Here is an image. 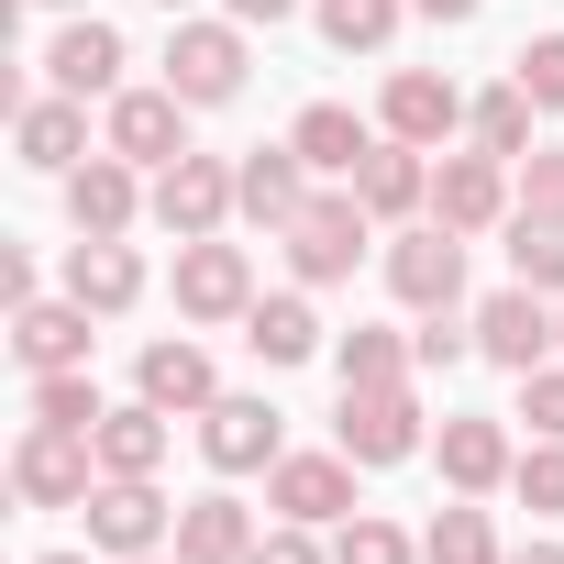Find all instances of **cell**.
I'll return each mask as SVG.
<instances>
[{"mask_svg":"<svg viewBox=\"0 0 564 564\" xmlns=\"http://www.w3.org/2000/svg\"><path fill=\"white\" fill-rule=\"evenodd\" d=\"M366 243H377V210H366L355 188H333V199H311V210L289 221V265H300V289H344V276L366 265Z\"/></svg>","mask_w":564,"mask_h":564,"instance_id":"1","label":"cell"},{"mask_svg":"<svg viewBox=\"0 0 564 564\" xmlns=\"http://www.w3.org/2000/svg\"><path fill=\"white\" fill-rule=\"evenodd\" d=\"M166 89H177L188 111H221V100H243V23H232V12H221V23L177 12V34H166Z\"/></svg>","mask_w":564,"mask_h":564,"instance_id":"2","label":"cell"},{"mask_svg":"<svg viewBox=\"0 0 564 564\" xmlns=\"http://www.w3.org/2000/svg\"><path fill=\"white\" fill-rule=\"evenodd\" d=\"M12 487H23V509H89V487H100V432L34 421V432L12 443Z\"/></svg>","mask_w":564,"mask_h":564,"instance_id":"3","label":"cell"},{"mask_svg":"<svg viewBox=\"0 0 564 564\" xmlns=\"http://www.w3.org/2000/svg\"><path fill=\"white\" fill-rule=\"evenodd\" d=\"M177 542V509L155 498V476H100L89 487V553L133 564V553H166Z\"/></svg>","mask_w":564,"mask_h":564,"instance_id":"4","label":"cell"},{"mask_svg":"<svg viewBox=\"0 0 564 564\" xmlns=\"http://www.w3.org/2000/svg\"><path fill=\"white\" fill-rule=\"evenodd\" d=\"M388 300L399 311H465V232L454 221H421L388 243Z\"/></svg>","mask_w":564,"mask_h":564,"instance_id":"5","label":"cell"},{"mask_svg":"<svg viewBox=\"0 0 564 564\" xmlns=\"http://www.w3.org/2000/svg\"><path fill=\"white\" fill-rule=\"evenodd\" d=\"M265 509L276 520H311V531H344L355 520V454H276L265 465Z\"/></svg>","mask_w":564,"mask_h":564,"instance_id":"6","label":"cell"},{"mask_svg":"<svg viewBox=\"0 0 564 564\" xmlns=\"http://www.w3.org/2000/svg\"><path fill=\"white\" fill-rule=\"evenodd\" d=\"M144 210H155V221H166L177 243L221 232V221L243 210V199H232V155H199V144H188L177 166H155V199H144Z\"/></svg>","mask_w":564,"mask_h":564,"instance_id":"7","label":"cell"},{"mask_svg":"<svg viewBox=\"0 0 564 564\" xmlns=\"http://www.w3.org/2000/svg\"><path fill=\"white\" fill-rule=\"evenodd\" d=\"M333 443H344L355 465H410L432 432H421V399H410V388H344V410H333Z\"/></svg>","mask_w":564,"mask_h":564,"instance_id":"8","label":"cell"},{"mask_svg":"<svg viewBox=\"0 0 564 564\" xmlns=\"http://www.w3.org/2000/svg\"><path fill=\"white\" fill-rule=\"evenodd\" d=\"M177 311H188V322H243V311H254V254L221 243V232L177 243Z\"/></svg>","mask_w":564,"mask_h":564,"instance_id":"9","label":"cell"},{"mask_svg":"<svg viewBox=\"0 0 564 564\" xmlns=\"http://www.w3.org/2000/svg\"><path fill=\"white\" fill-rule=\"evenodd\" d=\"M553 344H564V322L542 311V289H520V276H509V289L476 311V355H487V366H509V377L553 366Z\"/></svg>","mask_w":564,"mask_h":564,"instance_id":"10","label":"cell"},{"mask_svg":"<svg viewBox=\"0 0 564 564\" xmlns=\"http://www.w3.org/2000/svg\"><path fill=\"white\" fill-rule=\"evenodd\" d=\"M100 144H111L122 166H144V177H155V166H177V155H188V100H177V89H122V100H111V122H100Z\"/></svg>","mask_w":564,"mask_h":564,"instance_id":"11","label":"cell"},{"mask_svg":"<svg viewBox=\"0 0 564 564\" xmlns=\"http://www.w3.org/2000/svg\"><path fill=\"white\" fill-rule=\"evenodd\" d=\"M199 454H210L221 476H265L276 454H289V421H276L265 399H210V410H199Z\"/></svg>","mask_w":564,"mask_h":564,"instance_id":"12","label":"cell"},{"mask_svg":"<svg viewBox=\"0 0 564 564\" xmlns=\"http://www.w3.org/2000/svg\"><path fill=\"white\" fill-rule=\"evenodd\" d=\"M377 133H399V144H454V133H465V89H454L443 67H399L388 100H377Z\"/></svg>","mask_w":564,"mask_h":564,"instance_id":"13","label":"cell"},{"mask_svg":"<svg viewBox=\"0 0 564 564\" xmlns=\"http://www.w3.org/2000/svg\"><path fill=\"white\" fill-rule=\"evenodd\" d=\"M432 454H443V487L454 498H487V487H509V421H487V410H443V432H432Z\"/></svg>","mask_w":564,"mask_h":564,"instance_id":"14","label":"cell"},{"mask_svg":"<svg viewBox=\"0 0 564 564\" xmlns=\"http://www.w3.org/2000/svg\"><path fill=\"white\" fill-rule=\"evenodd\" d=\"M232 199H243V221L289 232V221L311 210V155H300V144H254V155H232Z\"/></svg>","mask_w":564,"mask_h":564,"instance_id":"15","label":"cell"},{"mask_svg":"<svg viewBox=\"0 0 564 564\" xmlns=\"http://www.w3.org/2000/svg\"><path fill=\"white\" fill-rule=\"evenodd\" d=\"M67 300L100 311V322H122V311L144 300V254H133L122 232H78V243H67Z\"/></svg>","mask_w":564,"mask_h":564,"instance_id":"16","label":"cell"},{"mask_svg":"<svg viewBox=\"0 0 564 564\" xmlns=\"http://www.w3.org/2000/svg\"><path fill=\"white\" fill-rule=\"evenodd\" d=\"M432 221H454V232L509 221V155H443L432 166Z\"/></svg>","mask_w":564,"mask_h":564,"instance_id":"17","label":"cell"},{"mask_svg":"<svg viewBox=\"0 0 564 564\" xmlns=\"http://www.w3.org/2000/svg\"><path fill=\"white\" fill-rule=\"evenodd\" d=\"M155 188H144V166H122L111 144L89 155V166H67V221L78 232H133V210H144Z\"/></svg>","mask_w":564,"mask_h":564,"instance_id":"18","label":"cell"},{"mask_svg":"<svg viewBox=\"0 0 564 564\" xmlns=\"http://www.w3.org/2000/svg\"><path fill=\"white\" fill-rule=\"evenodd\" d=\"M45 78H56L67 100H122V34L78 12V23H67V34L45 45Z\"/></svg>","mask_w":564,"mask_h":564,"instance_id":"19","label":"cell"},{"mask_svg":"<svg viewBox=\"0 0 564 564\" xmlns=\"http://www.w3.org/2000/svg\"><path fill=\"white\" fill-rule=\"evenodd\" d=\"M12 144H23V166H45V177L89 166V100H67V89L23 100V111H12Z\"/></svg>","mask_w":564,"mask_h":564,"instance_id":"20","label":"cell"},{"mask_svg":"<svg viewBox=\"0 0 564 564\" xmlns=\"http://www.w3.org/2000/svg\"><path fill=\"white\" fill-rule=\"evenodd\" d=\"M432 144H399V133H377V155L355 166V199L377 210V221H410V210H432V166H421Z\"/></svg>","mask_w":564,"mask_h":564,"instance_id":"21","label":"cell"},{"mask_svg":"<svg viewBox=\"0 0 564 564\" xmlns=\"http://www.w3.org/2000/svg\"><path fill=\"white\" fill-rule=\"evenodd\" d=\"M89 322H100V311H78V300H23V311H12V355H23L34 377L89 366Z\"/></svg>","mask_w":564,"mask_h":564,"instance_id":"22","label":"cell"},{"mask_svg":"<svg viewBox=\"0 0 564 564\" xmlns=\"http://www.w3.org/2000/svg\"><path fill=\"white\" fill-rule=\"evenodd\" d=\"M254 542H265V531H254V509H243L232 487H199V498L177 509V553H188V564H243Z\"/></svg>","mask_w":564,"mask_h":564,"instance_id":"23","label":"cell"},{"mask_svg":"<svg viewBox=\"0 0 564 564\" xmlns=\"http://www.w3.org/2000/svg\"><path fill=\"white\" fill-rule=\"evenodd\" d=\"M289 144L311 155V177H355V166L377 155V122H355L344 100H311V111L289 122Z\"/></svg>","mask_w":564,"mask_h":564,"instance_id":"24","label":"cell"},{"mask_svg":"<svg viewBox=\"0 0 564 564\" xmlns=\"http://www.w3.org/2000/svg\"><path fill=\"white\" fill-rule=\"evenodd\" d=\"M133 388H144L155 410H210V399H221V377H210V355H199L188 333H177V344H144Z\"/></svg>","mask_w":564,"mask_h":564,"instance_id":"25","label":"cell"},{"mask_svg":"<svg viewBox=\"0 0 564 564\" xmlns=\"http://www.w3.org/2000/svg\"><path fill=\"white\" fill-rule=\"evenodd\" d=\"M166 443H177V410L133 399V410H111V421H100V476H155V465H166Z\"/></svg>","mask_w":564,"mask_h":564,"instance_id":"26","label":"cell"},{"mask_svg":"<svg viewBox=\"0 0 564 564\" xmlns=\"http://www.w3.org/2000/svg\"><path fill=\"white\" fill-rule=\"evenodd\" d=\"M243 344H254L265 366H311V355H322V311H311L300 289H276V300L243 311Z\"/></svg>","mask_w":564,"mask_h":564,"instance_id":"27","label":"cell"},{"mask_svg":"<svg viewBox=\"0 0 564 564\" xmlns=\"http://www.w3.org/2000/svg\"><path fill=\"white\" fill-rule=\"evenodd\" d=\"M531 111H542V100H531L520 78H498L487 100H465V133H476V155H509V166H520V155H531Z\"/></svg>","mask_w":564,"mask_h":564,"instance_id":"28","label":"cell"},{"mask_svg":"<svg viewBox=\"0 0 564 564\" xmlns=\"http://www.w3.org/2000/svg\"><path fill=\"white\" fill-rule=\"evenodd\" d=\"M410 366H421V344H399V333H377V322H355V333L333 344V377H344V388H410Z\"/></svg>","mask_w":564,"mask_h":564,"instance_id":"29","label":"cell"},{"mask_svg":"<svg viewBox=\"0 0 564 564\" xmlns=\"http://www.w3.org/2000/svg\"><path fill=\"white\" fill-rule=\"evenodd\" d=\"M421 564H509V553H498V520H487V509L443 498V509H432V531H421Z\"/></svg>","mask_w":564,"mask_h":564,"instance_id":"30","label":"cell"},{"mask_svg":"<svg viewBox=\"0 0 564 564\" xmlns=\"http://www.w3.org/2000/svg\"><path fill=\"white\" fill-rule=\"evenodd\" d=\"M311 12H322V45H333V56H377V45L399 34L410 0H311Z\"/></svg>","mask_w":564,"mask_h":564,"instance_id":"31","label":"cell"},{"mask_svg":"<svg viewBox=\"0 0 564 564\" xmlns=\"http://www.w3.org/2000/svg\"><path fill=\"white\" fill-rule=\"evenodd\" d=\"M509 276H520V289H542V300H564V221L509 210Z\"/></svg>","mask_w":564,"mask_h":564,"instance_id":"32","label":"cell"},{"mask_svg":"<svg viewBox=\"0 0 564 564\" xmlns=\"http://www.w3.org/2000/svg\"><path fill=\"white\" fill-rule=\"evenodd\" d=\"M34 421H56V432H100V421H111V410H100V377H89V366L34 377Z\"/></svg>","mask_w":564,"mask_h":564,"instance_id":"33","label":"cell"},{"mask_svg":"<svg viewBox=\"0 0 564 564\" xmlns=\"http://www.w3.org/2000/svg\"><path fill=\"white\" fill-rule=\"evenodd\" d=\"M333 564H421V542H410L399 520H377V509H355V520L333 531Z\"/></svg>","mask_w":564,"mask_h":564,"instance_id":"34","label":"cell"},{"mask_svg":"<svg viewBox=\"0 0 564 564\" xmlns=\"http://www.w3.org/2000/svg\"><path fill=\"white\" fill-rule=\"evenodd\" d=\"M509 487H520V509H542V520H564V443H542V432H531V454L509 465Z\"/></svg>","mask_w":564,"mask_h":564,"instance_id":"35","label":"cell"},{"mask_svg":"<svg viewBox=\"0 0 564 564\" xmlns=\"http://www.w3.org/2000/svg\"><path fill=\"white\" fill-rule=\"evenodd\" d=\"M509 78H520L542 111H564V34H531V45L509 56Z\"/></svg>","mask_w":564,"mask_h":564,"instance_id":"36","label":"cell"},{"mask_svg":"<svg viewBox=\"0 0 564 564\" xmlns=\"http://www.w3.org/2000/svg\"><path fill=\"white\" fill-rule=\"evenodd\" d=\"M520 210L531 221H564V144H531L520 155Z\"/></svg>","mask_w":564,"mask_h":564,"instance_id":"37","label":"cell"},{"mask_svg":"<svg viewBox=\"0 0 564 564\" xmlns=\"http://www.w3.org/2000/svg\"><path fill=\"white\" fill-rule=\"evenodd\" d=\"M520 421H531L542 443H564V366H531V377H520Z\"/></svg>","mask_w":564,"mask_h":564,"instance_id":"38","label":"cell"},{"mask_svg":"<svg viewBox=\"0 0 564 564\" xmlns=\"http://www.w3.org/2000/svg\"><path fill=\"white\" fill-rule=\"evenodd\" d=\"M243 564H333V553L311 542V520H276V531H265V542H254Z\"/></svg>","mask_w":564,"mask_h":564,"instance_id":"39","label":"cell"},{"mask_svg":"<svg viewBox=\"0 0 564 564\" xmlns=\"http://www.w3.org/2000/svg\"><path fill=\"white\" fill-rule=\"evenodd\" d=\"M410 344H421V366H454V355L476 344V322H454V311H421V333H410Z\"/></svg>","mask_w":564,"mask_h":564,"instance_id":"40","label":"cell"},{"mask_svg":"<svg viewBox=\"0 0 564 564\" xmlns=\"http://www.w3.org/2000/svg\"><path fill=\"white\" fill-rule=\"evenodd\" d=\"M221 12H232V23H289L300 0H221Z\"/></svg>","mask_w":564,"mask_h":564,"instance_id":"41","label":"cell"},{"mask_svg":"<svg viewBox=\"0 0 564 564\" xmlns=\"http://www.w3.org/2000/svg\"><path fill=\"white\" fill-rule=\"evenodd\" d=\"M410 12H432V23H476V0H410Z\"/></svg>","mask_w":564,"mask_h":564,"instance_id":"42","label":"cell"},{"mask_svg":"<svg viewBox=\"0 0 564 564\" xmlns=\"http://www.w3.org/2000/svg\"><path fill=\"white\" fill-rule=\"evenodd\" d=\"M509 564H564V542H520V553H509Z\"/></svg>","mask_w":564,"mask_h":564,"instance_id":"43","label":"cell"},{"mask_svg":"<svg viewBox=\"0 0 564 564\" xmlns=\"http://www.w3.org/2000/svg\"><path fill=\"white\" fill-rule=\"evenodd\" d=\"M34 564H100V553H34Z\"/></svg>","mask_w":564,"mask_h":564,"instance_id":"44","label":"cell"},{"mask_svg":"<svg viewBox=\"0 0 564 564\" xmlns=\"http://www.w3.org/2000/svg\"><path fill=\"white\" fill-rule=\"evenodd\" d=\"M133 564H188V553H177V542H166V553H133Z\"/></svg>","mask_w":564,"mask_h":564,"instance_id":"45","label":"cell"},{"mask_svg":"<svg viewBox=\"0 0 564 564\" xmlns=\"http://www.w3.org/2000/svg\"><path fill=\"white\" fill-rule=\"evenodd\" d=\"M45 12H89V0H45Z\"/></svg>","mask_w":564,"mask_h":564,"instance_id":"46","label":"cell"},{"mask_svg":"<svg viewBox=\"0 0 564 564\" xmlns=\"http://www.w3.org/2000/svg\"><path fill=\"white\" fill-rule=\"evenodd\" d=\"M155 12H188V0H155Z\"/></svg>","mask_w":564,"mask_h":564,"instance_id":"47","label":"cell"}]
</instances>
